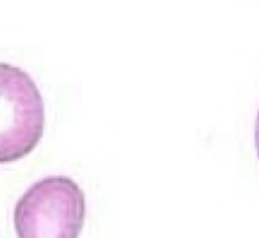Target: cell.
Wrapping results in <instances>:
<instances>
[{
	"instance_id": "1",
	"label": "cell",
	"mask_w": 259,
	"mask_h": 238,
	"mask_svg": "<svg viewBox=\"0 0 259 238\" xmlns=\"http://www.w3.org/2000/svg\"><path fill=\"white\" fill-rule=\"evenodd\" d=\"M86 198L69 177L53 175L32 184L14 210L18 238H78L86 218Z\"/></svg>"
},
{
	"instance_id": "2",
	"label": "cell",
	"mask_w": 259,
	"mask_h": 238,
	"mask_svg": "<svg viewBox=\"0 0 259 238\" xmlns=\"http://www.w3.org/2000/svg\"><path fill=\"white\" fill-rule=\"evenodd\" d=\"M44 99L30 74L0 62V164L29 155L45 128Z\"/></svg>"
},
{
	"instance_id": "3",
	"label": "cell",
	"mask_w": 259,
	"mask_h": 238,
	"mask_svg": "<svg viewBox=\"0 0 259 238\" xmlns=\"http://www.w3.org/2000/svg\"><path fill=\"white\" fill-rule=\"evenodd\" d=\"M254 140H255V149H256L257 156H258L259 160V109L258 112H257L256 118H255Z\"/></svg>"
}]
</instances>
